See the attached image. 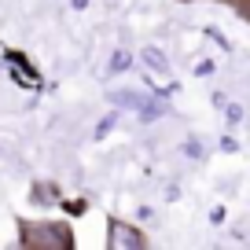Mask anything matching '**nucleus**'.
I'll use <instances>...</instances> for the list:
<instances>
[{
    "mask_svg": "<svg viewBox=\"0 0 250 250\" xmlns=\"http://www.w3.org/2000/svg\"><path fill=\"white\" fill-rule=\"evenodd\" d=\"M26 247H70V232H66V225H48V228L30 225Z\"/></svg>",
    "mask_w": 250,
    "mask_h": 250,
    "instance_id": "1",
    "label": "nucleus"
},
{
    "mask_svg": "<svg viewBox=\"0 0 250 250\" xmlns=\"http://www.w3.org/2000/svg\"><path fill=\"white\" fill-rule=\"evenodd\" d=\"M110 247H144V235L140 232H129V228H125V225H118V221H114V225H110Z\"/></svg>",
    "mask_w": 250,
    "mask_h": 250,
    "instance_id": "2",
    "label": "nucleus"
},
{
    "mask_svg": "<svg viewBox=\"0 0 250 250\" xmlns=\"http://www.w3.org/2000/svg\"><path fill=\"white\" fill-rule=\"evenodd\" d=\"M144 62H147V66H155V70L162 74V78H169V62H166L162 55L155 52V48H144Z\"/></svg>",
    "mask_w": 250,
    "mask_h": 250,
    "instance_id": "3",
    "label": "nucleus"
},
{
    "mask_svg": "<svg viewBox=\"0 0 250 250\" xmlns=\"http://www.w3.org/2000/svg\"><path fill=\"white\" fill-rule=\"evenodd\" d=\"M225 4H235L239 11H247V15H250V0H225Z\"/></svg>",
    "mask_w": 250,
    "mask_h": 250,
    "instance_id": "4",
    "label": "nucleus"
}]
</instances>
